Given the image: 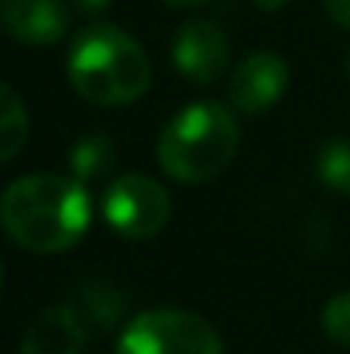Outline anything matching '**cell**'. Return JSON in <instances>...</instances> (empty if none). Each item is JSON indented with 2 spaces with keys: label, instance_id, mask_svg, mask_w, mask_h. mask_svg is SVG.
<instances>
[{
  "label": "cell",
  "instance_id": "8",
  "mask_svg": "<svg viewBox=\"0 0 350 354\" xmlns=\"http://www.w3.org/2000/svg\"><path fill=\"white\" fill-rule=\"evenodd\" d=\"M0 21L21 45H55L69 28V10L62 0H0Z\"/></svg>",
  "mask_w": 350,
  "mask_h": 354
},
{
  "label": "cell",
  "instance_id": "9",
  "mask_svg": "<svg viewBox=\"0 0 350 354\" xmlns=\"http://www.w3.org/2000/svg\"><path fill=\"white\" fill-rule=\"evenodd\" d=\"M86 337L90 327L83 324L72 303L48 306L28 324L21 337V354H83Z\"/></svg>",
  "mask_w": 350,
  "mask_h": 354
},
{
  "label": "cell",
  "instance_id": "16",
  "mask_svg": "<svg viewBox=\"0 0 350 354\" xmlns=\"http://www.w3.org/2000/svg\"><path fill=\"white\" fill-rule=\"evenodd\" d=\"M83 14H100V10H107L110 7V0H72Z\"/></svg>",
  "mask_w": 350,
  "mask_h": 354
},
{
  "label": "cell",
  "instance_id": "10",
  "mask_svg": "<svg viewBox=\"0 0 350 354\" xmlns=\"http://www.w3.org/2000/svg\"><path fill=\"white\" fill-rule=\"evenodd\" d=\"M76 313L83 317V324L90 330H110L117 324H124L127 317V296L117 289L114 282H86L76 299H72Z\"/></svg>",
  "mask_w": 350,
  "mask_h": 354
},
{
  "label": "cell",
  "instance_id": "14",
  "mask_svg": "<svg viewBox=\"0 0 350 354\" xmlns=\"http://www.w3.org/2000/svg\"><path fill=\"white\" fill-rule=\"evenodd\" d=\"M323 334L340 344V348H350V289L337 292L327 306H323Z\"/></svg>",
  "mask_w": 350,
  "mask_h": 354
},
{
  "label": "cell",
  "instance_id": "18",
  "mask_svg": "<svg viewBox=\"0 0 350 354\" xmlns=\"http://www.w3.org/2000/svg\"><path fill=\"white\" fill-rule=\"evenodd\" d=\"M165 3H172V7H200L206 0H165Z\"/></svg>",
  "mask_w": 350,
  "mask_h": 354
},
{
  "label": "cell",
  "instance_id": "5",
  "mask_svg": "<svg viewBox=\"0 0 350 354\" xmlns=\"http://www.w3.org/2000/svg\"><path fill=\"white\" fill-rule=\"evenodd\" d=\"M172 200L165 186L151 176L127 172L117 176L104 193V221L127 241H148L168 224Z\"/></svg>",
  "mask_w": 350,
  "mask_h": 354
},
{
  "label": "cell",
  "instance_id": "7",
  "mask_svg": "<svg viewBox=\"0 0 350 354\" xmlns=\"http://www.w3.org/2000/svg\"><path fill=\"white\" fill-rule=\"evenodd\" d=\"M289 90V66L275 52H251L231 76V104L240 114L271 111Z\"/></svg>",
  "mask_w": 350,
  "mask_h": 354
},
{
  "label": "cell",
  "instance_id": "12",
  "mask_svg": "<svg viewBox=\"0 0 350 354\" xmlns=\"http://www.w3.org/2000/svg\"><path fill=\"white\" fill-rule=\"evenodd\" d=\"M110 162H114V141H110L107 134H86V138H79V141L72 145V151H69V169H72V176H76L79 183H86V179L107 172Z\"/></svg>",
  "mask_w": 350,
  "mask_h": 354
},
{
  "label": "cell",
  "instance_id": "6",
  "mask_svg": "<svg viewBox=\"0 0 350 354\" xmlns=\"http://www.w3.org/2000/svg\"><path fill=\"white\" fill-rule=\"evenodd\" d=\"M172 62L193 83H203V86L217 83L231 66L227 31L217 21H206V17L186 21L179 28L175 41H172Z\"/></svg>",
  "mask_w": 350,
  "mask_h": 354
},
{
  "label": "cell",
  "instance_id": "4",
  "mask_svg": "<svg viewBox=\"0 0 350 354\" xmlns=\"http://www.w3.org/2000/svg\"><path fill=\"white\" fill-rule=\"evenodd\" d=\"M117 354H224V341L200 313L144 310L120 330Z\"/></svg>",
  "mask_w": 350,
  "mask_h": 354
},
{
  "label": "cell",
  "instance_id": "13",
  "mask_svg": "<svg viewBox=\"0 0 350 354\" xmlns=\"http://www.w3.org/2000/svg\"><path fill=\"white\" fill-rule=\"evenodd\" d=\"M316 176L327 189L350 196V141L347 138H333L320 148L316 155Z\"/></svg>",
  "mask_w": 350,
  "mask_h": 354
},
{
  "label": "cell",
  "instance_id": "17",
  "mask_svg": "<svg viewBox=\"0 0 350 354\" xmlns=\"http://www.w3.org/2000/svg\"><path fill=\"white\" fill-rule=\"evenodd\" d=\"M289 0H254V7H261V10H282Z\"/></svg>",
  "mask_w": 350,
  "mask_h": 354
},
{
  "label": "cell",
  "instance_id": "15",
  "mask_svg": "<svg viewBox=\"0 0 350 354\" xmlns=\"http://www.w3.org/2000/svg\"><path fill=\"white\" fill-rule=\"evenodd\" d=\"M327 3V14L340 24V28H350V0H323Z\"/></svg>",
  "mask_w": 350,
  "mask_h": 354
},
{
  "label": "cell",
  "instance_id": "3",
  "mask_svg": "<svg viewBox=\"0 0 350 354\" xmlns=\"http://www.w3.org/2000/svg\"><path fill=\"white\" fill-rule=\"evenodd\" d=\"M240 148V124L227 104L196 100L182 107L158 134V165L168 179L196 186L231 165Z\"/></svg>",
  "mask_w": 350,
  "mask_h": 354
},
{
  "label": "cell",
  "instance_id": "19",
  "mask_svg": "<svg viewBox=\"0 0 350 354\" xmlns=\"http://www.w3.org/2000/svg\"><path fill=\"white\" fill-rule=\"evenodd\" d=\"M347 76H350V59H347Z\"/></svg>",
  "mask_w": 350,
  "mask_h": 354
},
{
  "label": "cell",
  "instance_id": "11",
  "mask_svg": "<svg viewBox=\"0 0 350 354\" xmlns=\"http://www.w3.org/2000/svg\"><path fill=\"white\" fill-rule=\"evenodd\" d=\"M28 141V111L14 86L0 90V162H14Z\"/></svg>",
  "mask_w": 350,
  "mask_h": 354
},
{
  "label": "cell",
  "instance_id": "1",
  "mask_svg": "<svg viewBox=\"0 0 350 354\" xmlns=\"http://www.w3.org/2000/svg\"><path fill=\"white\" fill-rule=\"evenodd\" d=\"M0 221L7 237L35 254H59L76 248L93 221V203L72 176H21L3 189Z\"/></svg>",
  "mask_w": 350,
  "mask_h": 354
},
{
  "label": "cell",
  "instance_id": "2",
  "mask_svg": "<svg viewBox=\"0 0 350 354\" xmlns=\"http://www.w3.org/2000/svg\"><path fill=\"white\" fill-rule=\"evenodd\" d=\"M72 90L97 107H127L151 86L144 48L117 24H90L76 35L66 62Z\"/></svg>",
  "mask_w": 350,
  "mask_h": 354
}]
</instances>
